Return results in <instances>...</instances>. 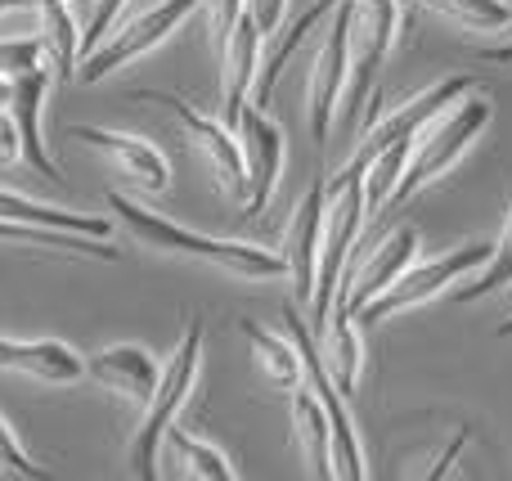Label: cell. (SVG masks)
Masks as SVG:
<instances>
[{"label":"cell","instance_id":"1f68e13d","mask_svg":"<svg viewBox=\"0 0 512 481\" xmlns=\"http://www.w3.org/2000/svg\"><path fill=\"white\" fill-rule=\"evenodd\" d=\"M207 5V32H212V50L221 54L225 41H230L234 23L243 18V0H203Z\"/></svg>","mask_w":512,"mask_h":481},{"label":"cell","instance_id":"d4e9b609","mask_svg":"<svg viewBox=\"0 0 512 481\" xmlns=\"http://www.w3.org/2000/svg\"><path fill=\"white\" fill-rule=\"evenodd\" d=\"M239 333L248 338V347L256 356V369L270 378V387H279V392H297V387H301L297 342L279 338V333H270V329H261L256 320H239Z\"/></svg>","mask_w":512,"mask_h":481},{"label":"cell","instance_id":"e575fe53","mask_svg":"<svg viewBox=\"0 0 512 481\" xmlns=\"http://www.w3.org/2000/svg\"><path fill=\"white\" fill-rule=\"evenodd\" d=\"M468 437H472L468 428H459V432H454V441H450V446L441 450V455H436V464L427 468L423 477H427V481H441V477H445V473H450V468H454V459L463 455V446H468Z\"/></svg>","mask_w":512,"mask_h":481},{"label":"cell","instance_id":"52a82bcc","mask_svg":"<svg viewBox=\"0 0 512 481\" xmlns=\"http://www.w3.org/2000/svg\"><path fill=\"white\" fill-rule=\"evenodd\" d=\"M283 329H288V338L297 342L301 383H306L310 392L319 396V405L328 410V428H333V473H337V477H346V481H364V477H369V468H364L360 428H355L351 405H346V396L337 392L333 374H328L324 356H319V338H315V329H310V324L301 320L297 302L283 306Z\"/></svg>","mask_w":512,"mask_h":481},{"label":"cell","instance_id":"83f0119b","mask_svg":"<svg viewBox=\"0 0 512 481\" xmlns=\"http://www.w3.org/2000/svg\"><path fill=\"white\" fill-rule=\"evenodd\" d=\"M508 284H512V207L504 216V230H499L495 248H490V261L472 279H463V288L454 293V302H481V297L499 293V288H508Z\"/></svg>","mask_w":512,"mask_h":481},{"label":"cell","instance_id":"d6a6232c","mask_svg":"<svg viewBox=\"0 0 512 481\" xmlns=\"http://www.w3.org/2000/svg\"><path fill=\"white\" fill-rule=\"evenodd\" d=\"M243 14L252 18V27L265 41V36H279L283 14H288V0H243Z\"/></svg>","mask_w":512,"mask_h":481},{"label":"cell","instance_id":"484cf974","mask_svg":"<svg viewBox=\"0 0 512 481\" xmlns=\"http://www.w3.org/2000/svg\"><path fill=\"white\" fill-rule=\"evenodd\" d=\"M0 243H27V248H54V252H72V257L122 261V252H117L108 239L68 234V230H36V225H23V221H5V216H0Z\"/></svg>","mask_w":512,"mask_h":481},{"label":"cell","instance_id":"f1b7e54d","mask_svg":"<svg viewBox=\"0 0 512 481\" xmlns=\"http://www.w3.org/2000/svg\"><path fill=\"white\" fill-rule=\"evenodd\" d=\"M45 63L41 36H0V77H18Z\"/></svg>","mask_w":512,"mask_h":481},{"label":"cell","instance_id":"6da1fadb","mask_svg":"<svg viewBox=\"0 0 512 481\" xmlns=\"http://www.w3.org/2000/svg\"><path fill=\"white\" fill-rule=\"evenodd\" d=\"M108 207H113L117 221H122L144 248L176 252V257H198V261H207V266L225 270V275H234V279H248V284H256V279H288V261H283V252L185 230V225L167 221L162 212H149V207L131 203L122 189H108Z\"/></svg>","mask_w":512,"mask_h":481},{"label":"cell","instance_id":"7402d4cb","mask_svg":"<svg viewBox=\"0 0 512 481\" xmlns=\"http://www.w3.org/2000/svg\"><path fill=\"white\" fill-rule=\"evenodd\" d=\"M32 14H36V36L45 45V68L54 72V81L72 77V68L81 59V32L68 0H36Z\"/></svg>","mask_w":512,"mask_h":481},{"label":"cell","instance_id":"4dcf8cb0","mask_svg":"<svg viewBox=\"0 0 512 481\" xmlns=\"http://www.w3.org/2000/svg\"><path fill=\"white\" fill-rule=\"evenodd\" d=\"M131 5V0H95V14H90V27L81 32V59H86L90 50H95L99 41H104L108 32L117 27V18H122V9Z\"/></svg>","mask_w":512,"mask_h":481},{"label":"cell","instance_id":"d590c367","mask_svg":"<svg viewBox=\"0 0 512 481\" xmlns=\"http://www.w3.org/2000/svg\"><path fill=\"white\" fill-rule=\"evenodd\" d=\"M481 59L486 63H512V36L504 45H490V50H481Z\"/></svg>","mask_w":512,"mask_h":481},{"label":"cell","instance_id":"74e56055","mask_svg":"<svg viewBox=\"0 0 512 481\" xmlns=\"http://www.w3.org/2000/svg\"><path fill=\"white\" fill-rule=\"evenodd\" d=\"M9 95H14V77H0V108L9 104Z\"/></svg>","mask_w":512,"mask_h":481},{"label":"cell","instance_id":"f35d334b","mask_svg":"<svg viewBox=\"0 0 512 481\" xmlns=\"http://www.w3.org/2000/svg\"><path fill=\"white\" fill-rule=\"evenodd\" d=\"M499 338H512V320H504V324H499Z\"/></svg>","mask_w":512,"mask_h":481},{"label":"cell","instance_id":"836d02e7","mask_svg":"<svg viewBox=\"0 0 512 481\" xmlns=\"http://www.w3.org/2000/svg\"><path fill=\"white\" fill-rule=\"evenodd\" d=\"M23 162V140H18V122L9 108H0V167Z\"/></svg>","mask_w":512,"mask_h":481},{"label":"cell","instance_id":"3957f363","mask_svg":"<svg viewBox=\"0 0 512 481\" xmlns=\"http://www.w3.org/2000/svg\"><path fill=\"white\" fill-rule=\"evenodd\" d=\"M364 162L351 158L337 176L324 185V225H319V261H315V297H310V329H324L328 311H333L337 293L346 284V261L355 257V243L364 230V185H360Z\"/></svg>","mask_w":512,"mask_h":481},{"label":"cell","instance_id":"8992f818","mask_svg":"<svg viewBox=\"0 0 512 481\" xmlns=\"http://www.w3.org/2000/svg\"><path fill=\"white\" fill-rule=\"evenodd\" d=\"M490 248H495V243L468 239V243H459V248L441 252V257H427V261L414 257L405 270H400V279L387 288V293H378L373 302H364L360 311H355V320L378 324V320H391V315H400V311L427 306L432 297L450 293V284H463V279L477 275V270L490 261Z\"/></svg>","mask_w":512,"mask_h":481},{"label":"cell","instance_id":"5b68a950","mask_svg":"<svg viewBox=\"0 0 512 481\" xmlns=\"http://www.w3.org/2000/svg\"><path fill=\"white\" fill-rule=\"evenodd\" d=\"M198 360H203V320L194 315V320L185 324V338L171 351V360L162 365L158 387H153V396L144 401V419L131 437V473L140 481L158 477V455H162V441H167V428L176 423L189 392L198 387Z\"/></svg>","mask_w":512,"mask_h":481},{"label":"cell","instance_id":"f546056e","mask_svg":"<svg viewBox=\"0 0 512 481\" xmlns=\"http://www.w3.org/2000/svg\"><path fill=\"white\" fill-rule=\"evenodd\" d=\"M0 477H27V481H45V468L32 464V455L23 450V441H18V432L5 423V414H0Z\"/></svg>","mask_w":512,"mask_h":481},{"label":"cell","instance_id":"2e32d148","mask_svg":"<svg viewBox=\"0 0 512 481\" xmlns=\"http://www.w3.org/2000/svg\"><path fill=\"white\" fill-rule=\"evenodd\" d=\"M158 374H162L158 356H153L149 347H140V342H113V347L95 351V356L86 360L90 383H99L113 396H126V401H135V405H144L153 396Z\"/></svg>","mask_w":512,"mask_h":481},{"label":"cell","instance_id":"44dd1931","mask_svg":"<svg viewBox=\"0 0 512 481\" xmlns=\"http://www.w3.org/2000/svg\"><path fill=\"white\" fill-rule=\"evenodd\" d=\"M292 437H297V455L301 464L315 477L337 481L333 473V428H328V410L319 405V396L306 383L292 392Z\"/></svg>","mask_w":512,"mask_h":481},{"label":"cell","instance_id":"e0dca14e","mask_svg":"<svg viewBox=\"0 0 512 481\" xmlns=\"http://www.w3.org/2000/svg\"><path fill=\"white\" fill-rule=\"evenodd\" d=\"M216 63H221V122L230 126V131H239L243 108L252 104L256 68H261V32L252 27L248 14L234 23L230 41L216 54Z\"/></svg>","mask_w":512,"mask_h":481},{"label":"cell","instance_id":"30bf717a","mask_svg":"<svg viewBox=\"0 0 512 481\" xmlns=\"http://www.w3.org/2000/svg\"><path fill=\"white\" fill-rule=\"evenodd\" d=\"M351 5L342 0L333 9V23L324 32V45L315 54L310 68V90H306V122H310V140L324 153L333 140V122H337V104H342V86H346V45H351Z\"/></svg>","mask_w":512,"mask_h":481},{"label":"cell","instance_id":"9c48e42d","mask_svg":"<svg viewBox=\"0 0 512 481\" xmlns=\"http://www.w3.org/2000/svg\"><path fill=\"white\" fill-rule=\"evenodd\" d=\"M198 5H203V0H158V5L144 9L140 18H131V23L113 27V32H108L104 41H99L95 50L81 59L77 81H86V86H99V81L113 77L117 68H126V63L144 59V54L158 50V45L167 41L176 27H185L189 18H194Z\"/></svg>","mask_w":512,"mask_h":481},{"label":"cell","instance_id":"9a60e30c","mask_svg":"<svg viewBox=\"0 0 512 481\" xmlns=\"http://www.w3.org/2000/svg\"><path fill=\"white\" fill-rule=\"evenodd\" d=\"M324 185L328 176H315L306 189V198L297 203L283 239V261H288V279H292V302L315 297V261H319V225H324Z\"/></svg>","mask_w":512,"mask_h":481},{"label":"cell","instance_id":"277c9868","mask_svg":"<svg viewBox=\"0 0 512 481\" xmlns=\"http://www.w3.org/2000/svg\"><path fill=\"white\" fill-rule=\"evenodd\" d=\"M490 117H495V99H490L481 86L468 90L463 99H454L445 113H436L432 122L418 131L414 153H409V167H405V176H400L396 194H391V207H400L405 198L423 194L427 185H436L441 176H450V167H459L463 153L481 140V131L490 126Z\"/></svg>","mask_w":512,"mask_h":481},{"label":"cell","instance_id":"ac0fdd59","mask_svg":"<svg viewBox=\"0 0 512 481\" xmlns=\"http://www.w3.org/2000/svg\"><path fill=\"white\" fill-rule=\"evenodd\" d=\"M418 243H423V239H418L414 225H396V230H391L387 239H382L378 248L364 257V266L355 270L351 284H342L337 302H346V311L355 315L364 302H373L378 293H387V288L400 279V270H405L409 261L418 257ZM337 302H333V306H337Z\"/></svg>","mask_w":512,"mask_h":481},{"label":"cell","instance_id":"8d00e7d4","mask_svg":"<svg viewBox=\"0 0 512 481\" xmlns=\"http://www.w3.org/2000/svg\"><path fill=\"white\" fill-rule=\"evenodd\" d=\"M36 0H0V18L5 14H32Z\"/></svg>","mask_w":512,"mask_h":481},{"label":"cell","instance_id":"ba28073f","mask_svg":"<svg viewBox=\"0 0 512 481\" xmlns=\"http://www.w3.org/2000/svg\"><path fill=\"white\" fill-rule=\"evenodd\" d=\"M135 104H162L180 126H185L189 144L194 153L203 158V167L212 171V180L221 185L225 198L243 203L248 198V167H243V144H239V131L221 122V117H203L198 108H189L180 95H167V90H131Z\"/></svg>","mask_w":512,"mask_h":481},{"label":"cell","instance_id":"d6986e66","mask_svg":"<svg viewBox=\"0 0 512 481\" xmlns=\"http://www.w3.org/2000/svg\"><path fill=\"white\" fill-rule=\"evenodd\" d=\"M0 369L5 374H27L50 387H72L86 378V356H77L59 338H0Z\"/></svg>","mask_w":512,"mask_h":481},{"label":"cell","instance_id":"7a4b0ae2","mask_svg":"<svg viewBox=\"0 0 512 481\" xmlns=\"http://www.w3.org/2000/svg\"><path fill=\"white\" fill-rule=\"evenodd\" d=\"M400 36V0H355L351 5V45H346V86L337 104L333 131H360L378 117V77Z\"/></svg>","mask_w":512,"mask_h":481},{"label":"cell","instance_id":"ffe728a7","mask_svg":"<svg viewBox=\"0 0 512 481\" xmlns=\"http://www.w3.org/2000/svg\"><path fill=\"white\" fill-rule=\"evenodd\" d=\"M319 338V356H324L328 374H333L337 392L351 401L355 387H360V374H364V338H360V320L346 311V302H337L328 311L324 329L315 333Z\"/></svg>","mask_w":512,"mask_h":481},{"label":"cell","instance_id":"5bb4252c","mask_svg":"<svg viewBox=\"0 0 512 481\" xmlns=\"http://www.w3.org/2000/svg\"><path fill=\"white\" fill-rule=\"evenodd\" d=\"M54 86V72L45 68H32V72H18L14 77V95H9V113L18 122V140H23V162L36 171L41 180H63V167L50 158L45 149V135H41V113H45V95Z\"/></svg>","mask_w":512,"mask_h":481},{"label":"cell","instance_id":"7c38bea8","mask_svg":"<svg viewBox=\"0 0 512 481\" xmlns=\"http://www.w3.org/2000/svg\"><path fill=\"white\" fill-rule=\"evenodd\" d=\"M239 144H243V167H248V198H243V216L261 212L270 203V194L279 189L283 162H288V140H283V126L274 122L265 108L248 104L239 117Z\"/></svg>","mask_w":512,"mask_h":481},{"label":"cell","instance_id":"603a6c76","mask_svg":"<svg viewBox=\"0 0 512 481\" xmlns=\"http://www.w3.org/2000/svg\"><path fill=\"white\" fill-rule=\"evenodd\" d=\"M0 216H5V221L36 225V230L95 234V239H108V234H113V221H108V216L68 212V207H45V203H36V198H27V194H14V189H0Z\"/></svg>","mask_w":512,"mask_h":481},{"label":"cell","instance_id":"4fadbf2b","mask_svg":"<svg viewBox=\"0 0 512 481\" xmlns=\"http://www.w3.org/2000/svg\"><path fill=\"white\" fill-rule=\"evenodd\" d=\"M68 135L81 144H90V149H99L135 189H144V194H167L171 189L167 153H162L153 140H144V135L108 131V126H68Z\"/></svg>","mask_w":512,"mask_h":481},{"label":"cell","instance_id":"8fae6325","mask_svg":"<svg viewBox=\"0 0 512 481\" xmlns=\"http://www.w3.org/2000/svg\"><path fill=\"white\" fill-rule=\"evenodd\" d=\"M468 90H477V77H441V81H432V86L418 90V95L405 99L400 108L373 117V122L360 131V144H355L351 158H373V153L387 149V144L418 140V131H423V126L432 122L436 113H445L454 99L468 95Z\"/></svg>","mask_w":512,"mask_h":481},{"label":"cell","instance_id":"cb8c5ba5","mask_svg":"<svg viewBox=\"0 0 512 481\" xmlns=\"http://www.w3.org/2000/svg\"><path fill=\"white\" fill-rule=\"evenodd\" d=\"M167 455H171V464H176V473L180 477H194V481H239V468H234V459L225 455L221 446H212V441H203V437H194V432H185V428H176L171 423L167 428Z\"/></svg>","mask_w":512,"mask_h":481},{"label":"cell","instance_id":"4316f807","mask_svg":"<svg viewBox=\"0 0 512 481\" xmlns=\"http://www.w3.org/2000/svg\"><path fill=\"white\" fill-rule=\"evenodd\" d=\"M414 5L432 9V14L468 27V32L490 36V32H508L512 27V0H414Z\"/></svg>","mask_w":512,"mask_h":481}]
</instances>
